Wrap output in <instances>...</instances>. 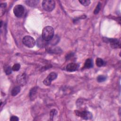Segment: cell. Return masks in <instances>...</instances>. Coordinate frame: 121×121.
<instances>
[{
    "label": "cell",
    "instance_id": "cell-11",
    "mask_svg": "<svg viewBox=\"0 0 121 121\" xmlns=\"http://www.w3.org/2000/svg\"><path fill=\"white\" fill-rule=\"evenodd\" d=\"M36 92H37V87H34L30 90L29 96L31 100H33L35 99L36 95Z\"/></svg>",
    "mask_w": 121,
    "mask_h": 121
},
{
    "label": "cell",
    "instance_id": "cell-4",
    "mask_svg": "<svg viewBox=\"0 0 121 121\" xmlns=\"http://www.w3.org/2000/svg\"><path fill=\"white\" fill-rule=\"evenodd\" d=\"M13 12L17 17H21L24 13V7L21 5H17L15 6L13 9Z\"/></svg>",
    "mask_w": 121,
    "mask_h": 121
},
{
    "label": "cell",
    "instance_id": "cell-17",
    "mask_svg": "<svg viewBox=\"0 0 121 121\" xmlns=\"http://www.w3.org/2000/svg\"><path fill=\"white\" fill-rule=\"evenodd\" d=\"M106 79V77L104 75H99L97 77V80L99 82L104 81Z\"/></svg>",
    "mask_w": 121,
    "mask_h": 121
},
{
    "label": "cell",
    "instance_id": "cell-16",
    "mask_svg": "<svg viewBox=\"0 0 121 121\" xmlns=\"http://www.w3.org/2000/svg\"><path fill=\"white\" fill-rule=\"evenodd\" d=\"M95 63H96V65H97V66L101 67L103 65L104 62V60L102 59L98 58L95 60Z\"/></svg>",
    "mask_w": 121,
    "mask_h": 121
},
{
    "label": "cell",
    "instance_id": "cell-12",
    "mask_svg": "<svg viewBox=\"0 0 121 121\" xmlns=\"http://www.w3.org/2000/svg\"><path fill=\"white\" fill-rule=\"evenodd\" d=\"M25 2L26 5L30 7H35L36 5H37V4L39 2V1L36 0H26Z\"/></svg>",
    "mask_w": 121,
    "mask_h": 121
},
{
    "label": "cell",
    "instance_id": "cell-23",
    "mask_svg": "<svg viewBox=\"0 0 121 121\" xmlns=\"http://www.w3.org/2000/svg\"><path fill=\"white\" fill-rule=\"evenodd\" d=\"M18 120H19L18 118L16 116H11L10 118V121H17Z\"/></svg>",
    "mask_w": 121,
    "mask_h": 121
},
{
    "label": "cell",
    "instance_id": "cell-13",
    "mask_svg": "<svg viewBox=\"0 0 121 121\" xmlns=\"http://www.w3.org/2000/svg\"><path fill=\"white\" fill-rule=\"evenodd\" d=\"M93 67V62L91 59H87L86 60L84 63V68L86 69H90Z\"/></svg>",
    "mask_w": 121,
    "mask_h": 121
},
{
    "label": "cell",
    "instance_id": "cell-19",
    "mask_svg": "<svg viewBox=\"0 0 121 121\" xmlns=\"http://www.w3.org/2000/svg\"><path fill=\"white\" fill-rule=\"evenodd\" d=\"M5 72L7 75H9L12 73V68L10 66H7L5 69Z\"/></svg>",
    "mask_w": 121,
    "mask_h": 121
},
{
    "label": "cell",
    "instance_id": "cell-20",
    "mask_svg": "<svg viewBox=\"0 0 121 121\" xmlns=\"http://www.w3.org/2000/svg\"><path fill=\"white\" fill-rule=\"evenodd\" d=\"M20 68V65L18 63L15 64L12 67V69L13 71H18Z\"/></svg>",
    "mask_w": 121,
    "mask_h": 121
},
{
    "label": "cell",
    "instance_id": "cell-8",
    "mask_svg": "<svg viewBox=\"0 0 121 121\" xmlns=\"http://www.w3.org/2000/svg\"><path fill=\"white\" fill-rule=\"evenodd\" d=\"M106 41L109 42L111 47L113 48L120 47V42L117 39H107Z\"/></svg>",
    "mask_w": 121,
    "mask_h": 121
},
{
    "label": "cell",
    "instance_id": "cell-9",
    "mask_svg": "<svg viewBox=\"0 0 121 121\" xmlns=\"http://www.w3.org/2000/svg\"><path fill=\"white\" fill-rule=\"evenodd\" d=\"M78 68L77 64L75 63H70L66 66V70L69 72H73L77 70Z\"/></svg>",
    "mask_w": 121,
    "mask_h": 121
},
{
    "label": "cell",
    "instance_id": "cell-18",
    "mask_svg": "<svg viewBox=\"0 0 121 121\" xmlns=\"http://www.w3.org/2000/svg\"><path fill=\"white\" fill-rule=\"evenodd\" d=\"M79 2L82 5L85 6H88L90 3V1L89 0H79Z\"/></svg>",
    "mask_w": 121,
    "mask_h": 121
},
{
    "label": "cell",
    "instance_id": "cell-6",
    "mask_svg": "<svg viewBox=\"0 0 121 121\" xmlns=\"http://www.w3.org/2000/svg\"><path fill=\"white\" fill-rule=\"evenodd\" d=\"M75 112L77 115L85 120L90 119H91L92 117V115L91 113L89 112H87V111L80 112L78 111H76Z\"/></svg>",
    "mask_w": 121,
    "mask_h": 121
},
{
    "label": "cell",
    "instance_id": "cell-1",
    "mask_svg": "<svg viewBox=\"0 0 121 121\" xmlns=\"http://www.w3.org/2000/svg\"><path fill=\"white\" fill-rule=\"evenodd\" d=\"M54 34V29L51 26H47L43 29L42 37L44 40L48 42L52 39Z\"/></svg>",
    "mask_w": 121,
    "mask_h": 121
},
{
    "label": "cell",
    "instance_id": "cell-10",
    "mask_svg": "<svg viewBox=\"0 0 121 121\" xmlns=\"http://www.w3.org/2000/svg\"><path fill=\"white\" fill-rule=\"evenodd\" d=\"M47 42H48L44 40L41 36L37 39V46L39 47H43L47 45Z\"/></svg>",
    "mask_w": 121,
    "mask_h": 121
},
{
    "label": "cell",
    "instance_id": "cell-22",
    "mask_svg": "<svg viewBox=\"0 0 121 121\" xmlns=\"http://www.w3.org/2000/svg\"><path fill=\"white\" fill-rule=\"evenodd\" d=\"M57 113V111H56L55 109H52L51 112H50V116L51 118H53V116L56 115Z\"/></svg>",
    "mask_w": 121,
    "mask_h": 121
},
{
    "label": "cell",
    "instance_id": "cell-14",
    "mask_svg": "<svg viewBox=\"0 0 121 121\" xmlns=\"http://www.w3.org/2000/svg\"><path fill=\"white\" fill-rule=\"evenodd\" d=\"M20 91V87L19 86H17L16 87H14L11 91V95L12 96H15L17 95Z\"/></svg>",
    "mask_w": 121,
    "mask_h": 121
},
{
    "label": "cell",
    "instance_id": "cell-3",
    "mask_svg": "<svg viewBox=\"0 0 121 121\" xmlns=\"http://www.w3.org/2000/svg\"><path fill=\"white\" fill-rule=\"evenodd\" d=\"M22 42L24 45L29 48H32L35 44V40L33 37L29 35L25 36L23 39Z\"/></svg>",
    "mask_w": 121,
    "mask_h": 121
},
{
    "label": "cell",
    "instance_id": "cell-5",
    "mask_svg": "<svg viewBox=\"0 0 121 121\" xmlns=\"http://www.w3.org/2000/svg\"><path fill=\"white\" fill-rule=\"evenodd\" d=\"M57 77V74L55 72H52L48 75L46 78L44 79V80L43 81V83L46 86H49L51 85L52 81L56 79Z\"/></svg>",
    "mask_w": 121,
    "mask_h": 121
},
{
    "label": "cell",
    "instance_id": "cell-2",
    "mask_svg": "<svg viewBox=\"0 0 121 121\" xmlns=\"http://www.w3.org/2000/svg\"><path fill=\"white\" fill-rule=\"evenodd\" d=\"M55 3L54 0H44L43 1L42 7L44 10L48 12H51L55 8Z\"/></svg>",
    "mask_w": 121,
    "mask_h": 121
},
{
    "label": "cell",
    "instance_id": "cell-15",
    "mask_svg": "<svg viewBox=\"0 0 121 121\" xmlns=\"http://www.w3.org/2000/svg\"><path fill=\"white\" fill-rule=\"evenodd\" d=\"M6 3H1L0 4V16H2L3 14H4L5 9H6Z\"/></svg>",
    "mask_w": 121,
    "mask_h": 121
},
{
    "label": "cell",
    "instance_id": "cell-21",
    "mask_svg": "<svg viewBox=\"0 0 121 121\" xmlns=\"http://www.w3.org/2000/svg\"><path fill=\"white\" fill-rule=\"evenodd\" d=\"M100 9H101V3H100V2H99L98 3V4L97 5L95 9L94 10V13L95 14H97L99 12V11L100 10Z\"/></svg>",
    "mask_w": 121,
    "mask_h": 121
},
{
    "label": "cell",
    "instance_id": "cell-7",
    "mask_svg": "<svg viewBox=\"0 0 121 121\" xmlns=\"http://www.w3.org/2000/svg\"><path fill=\"white\" fill-rule=\"evenodd\" d=\"M17 82L21 86L25 85L26 83V75L25 73L18 75L17 77Z\"/></svg>",
    "mask_w": 121,
    "mask_h": 121
}]
</instances>
